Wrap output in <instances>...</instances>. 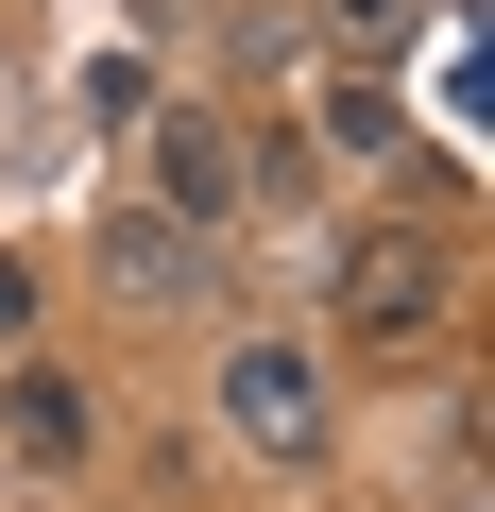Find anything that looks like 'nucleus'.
<instances>
[{"mask_svg": "<svg viewBox=\"0 0 495 512\" xmlns=\"http://www.w3.org/2000/svg\"><path fill=\"white\" fill-rule=\"evenodd\" d=\"M274 188H291V154H274L257 120H222V103H171V120H154V205H171L188 239H222V222H257Z\"/></svg>", "mask_w": 495, "mask_h": 512, "instance_id": "nucleus-1", "label": "nucleus"}, {"mask_svg": "<svg viewBox=\"0 0 495 512\" xmlns=\"http://www.w3.org/2000/svg\"><path fill=\"white\" fill-rule=\"evenodd\" d=\"M444 291H461V274H444V239H427V222H359V239L325 256V325H342V342H376V359H393V342H427V325H444Z\"/></svg>", "mask_w": 495, "mask_h": 512, "instance_id": "nucleus-2", "label": "nucleus"}, {"mask_svg": "<svg viewBox=\"0 0 495 512\" xmlns=\"http://www.w3.org/2000/svg\"><path fill=\"white\" fill-rule=\"evenodd\" d=\"M205 410L257 444V461H325V359H308V342H222Z\"/></svg>", "mask_w": 495, "mask_h": 512, "instance_id": "nucleus-3", "label": "nucleus"}, {"mask_svg": "<svg viewBox=\"0 0 495 512\" xmlns=\"http://www.w3.org/2000/svg\"><path fill=\"white\" fill-rule=\"evenodd\" d=\"M103 291L120 308H205V239L171 205H103Z\"/></svg>", "mask_w": 495, "mask_h": 512, "instance_id": "nucleus-4", "label": "nucleus"}, {"mask_svg": "<svg viewBox=\"0 0 495 512\" xmlns=\"http://www.w3.org/2000/svg\"><path fill=\"white\" fill-rule=\"evenodd\" d=\"M0 444H18L35 478H86V393L69 376H18V393H0Z\"/></svg>", "mask_w": 495, "mask_h": 512, "instance_id": "nucleus-5", "label": "nucleus"}, {"mask_svg": "<svg viewBox=\"0 0 495 512\" xmlns=\"http://www.w3.org/2000/svg\"><path fill=\"white\" fill-rule=\"evenodd\" d=\"M325 35H342V52H359V69H393V52H410V35H427V18H410V0H325Z\"/></svg>", "mask_w": 495, "mask_h": 512, "instance_id": "nucleus-6", "label": "nucleus"}, {"mask_svg": "<svg viewBox=\"0 0 495 512\" xmlns=\"http://www.w3.org/2000/svg\"><path fill=\"white\" fill-rule=\"evenodd\" d=\"M325 137H342V154H393V86L342 69V86H325Z\"/></svg>", "mask_w": 495, "mask_h": 512, "instance_id": "nucleus-7", "label": "nucleus"}, {"mask_svg": "<svg viewBox=\"0 0 495 512\" xmlns=\"http://www.w3.org/2000/svg\"><path fill=\"white\" fill-rule=\"evenodd\" d=\"M18 325H35V274H18V256H0V342H18Z\"/></svg>", "mask_w": 495, "mask_h": 512, "instance_id": "nucleus-8", "label": "nucleus"}]
</instances>
